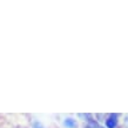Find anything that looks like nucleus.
<instances>
[{
  "label": "nucleus",
  "mask_w": 128,
  "mask_h": 128,
  "mask_svg": "<svg viewBox=\"0 0 128 128\" xmlns=\"http://www.w3.org/2000/svg\"><path fill=\"white\" fill-rule=\"evenodd\" d=\"M106 128H116L118 127V114H110L105 121Z\"/></svg>",
  "instance_id": "f257e3e1"
},
{
  "label": "nucleus",
  "mask_w": 128,
  "mask_h": 128,
  "mask_svg": "<svg viewBox=\"0 0 128 128\" xmlns=\"http://www.w3.org/2000/svg\"><path fill=\"white\" fill-rule=\"evenodd\" d=\"M64 126L66 128H78V122L73 118H66L64 120Z\"/></svg>",
  "instance_id": "f03ea898"
},
{
  "label": "nucleus",
  "mask_w": 128,
  "mask_h": 128,
  "mask_svg": "<svg viewBox=\"0 0 128 128\" xmlns=\"http://www.w3.org/2000/svg\"><path fill=\"white\" fill-rule=\"evenodd\" d=\"M85 128H99V126H98V122L95 120H89L87 121V126Z\"/></svg>",
  "instance_id": "7ed1b4c3"
},
{
  "label": "nucleus",
  "mask_w": 128,
  "mask_h": 128,
  "mask_svg": "<svg viewBox=\"0 0 128 128\" xmlns=\"http://www.w3.org/2000/svg\"><path fill=\"white\" fill-rule=\"evenodd\" d=\"M33 128H44V126L39 121H34V122H33Z\"/></svg>",
  "instance_id": "20e7f679"
},
{
  "label": "nucleus",
  "mask_w": 128,
  "mask_h": 128,
  "mask_svg": "<svg viewBox=\"0 0 128 128\" xmlns=\"http://www.w3.org/2000/svg\"><path fill=\"white\" fill-rule=\"evenodd\" d=\"M99 128H104V127H99Z\"/></svg>",
  "instance_id": "39448f33"
}]
</instances>
